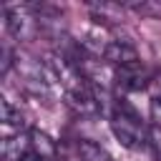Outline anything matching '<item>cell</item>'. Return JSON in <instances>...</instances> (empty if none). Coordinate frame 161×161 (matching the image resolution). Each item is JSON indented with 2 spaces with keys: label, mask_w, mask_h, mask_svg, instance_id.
I'll use <instances>...</instances> for the list:
<instances>
[{
  "label": "cell",
  "mask_w": 161,
  "mask_h": 161,
  "mask_svg": "<svg viewBox=\"0 0 161 161\" xmlns=\"http://www.w3.org/2000/svg\"><path fill=\"white\" fill-rule=\"evenodd\" d=\"M111 131L126 148H141L148 141V128L128 103H116V111L111 116Z\"/></svg>",
  "instance_id": "6da1fadb"
},
{
  "label": "cell",
  "mask_w": 161,
  "mask_h": 161,
  "mask_svg": "<svg viewBox=\"0 0 161 161\" xmlns=\"http://www.w3.org/2000/svg\"><path fill=\"white\" fill-rule=\"evenodd\" d=\"M78 156H80V161H113V156L96 141H80L78 143Z\"/></svg>",
  "instance_id": "52a82bcc"
},
{
  "label": "cell",
  "mask_w": 161,
  "mask_h": 161,
  "mask_svg": "<svg viewBox=\"0 0 161 161\" xmlns=\"http://www.w3.org/2000/svg\"><path fill=\"white\" fill-rule=\"evenodd\" d=\"M5 25L18 40H30L38 33V18L28 10V5H5Z\"/></svg>",
  "instance_id": "7a4b0ae2"
},
{
  "label": "cell",
  "mask_w": 161,
  "mask_h": 161,
  "mask_svg": "<svg viewBox=\"0 0 161 161\" xmlns=\"http://www.w3.org/2000/svg\"><path fill=\"white\" fill-rule=\"evenodd\" d=\"M148 70L136 63V65H126V68H118L116 70V83L121 91H143L148 86Z\"/></svg>",
  "instance_id": "277c9868"
},
{
  "label": "cell",
  "mask_w": 161,
  "mask_h": 161,
  "mask_svg": "<svg viewBox=\"0 0 161 161\" xmlns=\"http://www.w3.org/2000/svg\"><path fill=\"white\" fill-rule=\"evenodd\" d=\"M148 146H151L156 161H161V126H156V123L148 126Z\"/></svg>",
  "instance_id": "9c48e42d"
},
{
  "label": "cell",
  "mask_w": 161,
  "mask_h": 161,
  "mask_svg": "<svg viewBox=\"0 0 161 161\" xmlns=\"http://www.w3.org/2000/svg\"><path fill=\"white\" fill-rule=\"evenodd\" d=\"M28 146H30V151L33 153H38L43 161H55V156H58V146H55V141L45 133V131H40V128H33L30 131V136H28Z\"/></svg>",
  "instance_id": "5b68a950"
},
{
  "label": "cell",
  "mask_w": 161,
  "mask_h": 161,
  "mask_svg": "<svg viewBox=\"0 0 161 161\" xmlns=\"http://www.w3.org/2000/svg\"><path fill=\"white\" fill-rule=\"evenodd\" d=\"M0 121L5 126H15V128H23V113L10 103V101H0Z\"/></svg>",
  "instance_id": "ba28073f"
},
{
  "label": "cell",
  "mask_w": 161,
  "mask_h": 161,
  "mask_svg": "<svg viewBox=\"0 0 161 161\" xmlns=\"http://www.w3.org/2000/svg\"><path fill=\"white\" fill-rule=\"evenodd\" d=\"M25 143H30V141H25L23 136H5L3 143H0V156H3V161H20V158L30 151V146H25Z\"/></svg>",
  "instance_id": "8992f818"
},
{
  "label": "cell",
  "mask_w": 161,
  "mask_h": 161,
  "mask_svg": "<svg viewBox=\"0 0 161 161\" xmlns=\"http://www.w3.org/2000/svg\"><path fill=\"white\" fill-rule=\"evenodd\" d=\"M20 161H43V158H40L38 153H33V151H28V153H25V156H23Z\"/></svg>",
  "instance_id": "8fae6325"
},
{
  "label": "cell",
  "mask_w": 161,
  "mask_h": 161,
  "mask_svg": "<svg viewBox=\"0 0 161 161\" xmlns=\"http://www.w3.org/2000/svg\"><path fill=\"white\" fill-rule=\"evenodd\" d=\"M0 58H3V63H0V73L8 75V73H10V65H13V53H10L8 43H3V48H0Z\"/></svg>",
  "instance_id": "30bf717a"
},
{
  "label": "cell",
  "mask_w": 161,
  "mask_h": 161,
  "mask_svg": "<svg viewBox=\"0 0 161 161\" xmlns=\"http://www.w3.org/2000/svg\"><path fill=\"white\" fill-rule=\"evenodd\" d=\"M103 60L111 63V65H116V68H126V65L141 63V60H138V50H136L128 40H111V43H106Z\"/></svg>",
  "instance_id": "3957f363"
}]
</instances>
